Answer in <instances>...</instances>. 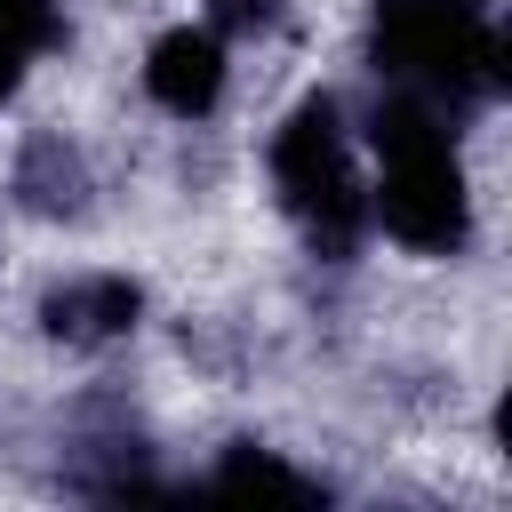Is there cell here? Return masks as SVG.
Listing matches in <instances>:
<instances>
[{"mask_svg":"<svg viewBox=\"0 0 512 512\" xmlns=\"http://www.w3.org/2000/svg\"><path fill=\"white\" fill-rule=\"evenodd\" d=\"M272 184L288 200V216L328 248L344 256L368 224V176H360V152L344 136V112L336 96H304L288 112V128L272 136Z\"/></svg>","mask_w":512,"mask_h":512,"instance_id":"obj_3","label":"cell"},{"mask_svg":"<svg viewBox=\"0 0 512 512\" xmlns=\"http://www.w3.org/2000/svg\"><path fill=\"white\" fill-rule=\"evenodd\" d=\"M208 496H288V504H312V496H320V480L288 472V464H280V456H264V448H232V456L208 472Z\"/></svg>","mask_w":512,"mask_h":512,"instance_id":"obj_6","label":"cell"},{"mask_svg":"<svg viewBox=\"0 0 512 512\" xmlns=\"http://www.w3.org/2000/svg\"><path fill=\"white\" fill-rule=\"evenodd\" d=\"M144 88H152V104H160V112L200 120V112L224 96V32H216V24H184V32L152 40Z\"/></svg>","mask_w":512,"mask_h":512,"instance_id":"obj_4","label":"cell"},{"mask_svg":"<svg viewBox=\"0 0 512 512\" xmlns=\"http://www.w3.org/2000/svg\"><path fill=\"white\" fill-rule=\"evenodd\" d=\"M136 280H120V272H96V280H64L56 296H48V328L64 336V344H104V336H120V328H136Z\"/></svg>","mask_w":512,"mask_h":512,"instance_id":"obj_5","label":"cell"},{"mask_svg":"<svg viewBox=\"0 0 512 512\" xmlns=\"http://www.w3.org/2000/svg\"><path fill=\"white\" fill-rule=\"evenodd\" d=\"M368 48L392 88L432 96L440 112L504 88V40H496L488 0H376Z\"/></svg>","mask_w":512,"mask_h":512,"instance_id":"obj_2","label":"cell"},{"mask_svg":"<svg viewBox=\"0 0 512 512\" xmlns=\"http://www.w3.org/2000/svg\"><path fill=\"white\" fill-rule=\"evenodd\" d=\"M56 40V8L48 0H0V96L16 88V72Z\"/></svg>","mask_w":512,"mask_h":512,"instance_id":"obj_7","label":"cell"},{"mask_svg":"<svg viewBox=\"0 0 512 512\" xmlns=\"http://www.w3.org/2000/svg\"><path fill=\"white\" fill-rule=\"evenodd\" d=\"M368 144H376L368 216H376L400 248H424V256L464 248V232H472V192H464V160H456L448 112H440L432 96L384 88V104H376V120H368Z\"/></svg>","mask_w":512,"mask_h":512,"instance_id":"obj_1","label":"cell"},{"mask_svg":"<svg viewBox=\"0 0 512 512\" xmlns=\"http://www.w3.org/2000/svg\"><path fill=\"white\" fill-rule=\"evenodd\" d=\"M208 16H216V32H264L280 16V0H208Z\"/></svg>","mask_w":512,"mask_h":512,"instance_id":"obj_8","label":"cell"}]
</instances>
